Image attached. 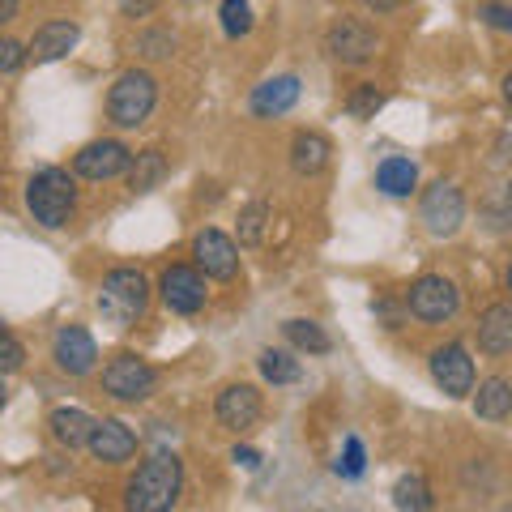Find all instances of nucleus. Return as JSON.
Instances as JSON below:
<instances>
[{"label":"nucleus","mask_w":512,"mask_h":512,"mask_svg":"<svg viewBox=\"0 0 512 512\" xmlns=\"http://www.w3.org/2000/svg\"><path fill=\"white\" fill-rule=\"evenodd\" d=\"M180 491H184V461L175 453H154L128 478L124 504L133 512H167L180 504Z\"/></svg>","instance_id":"obj_1"},{"label":"nucleus","mask_w":512,"mask_h":512,"mask_svg":"<svg viewBox=\"0 0 512 512\" xmlns=\"http://www.w3.org/2000/svg\"><path fill=\"white\" fill-rule=\"evenodd\" d=\"M26 210L47 231L69 227L73 210H77V184H73V175L64 171V167L35 171V175H30V184H26Z\"/></svg>","instance_id":"obj_2"},{"label":"nucleus","mask_w":512,"mask_h":512,"mask_svg":"<svg viewBox=\"0 0 512 512\" xmlns=\"http://www.w3.org/2000/svg\"><path fill=\"white\" fill-rule=\"evenodd\" d=\"M150 308V282L141 269H111L99 286V312L116 329H133Z\"/></svg>","instance_id":"obj_3"},{"label":"nucleus","mask_w":512,"mask_h":512,"mask_svg":"<svg viewBox=\"0 0 512 512\" xmlns=\"http://www.w3.org/2000/svg\"><path fill=\"white\" fill-rule=\"evenodd\" d=\"M158 107V82L146 69H124L107 90V116L116 128H141Z\"/></svg>","instance_id":"obj_4"},{"label":"nucleus","mask_w":512,"mask_h":512,"mask_svg":"<svg viewBox=\"0 0 512 512\" xmlns=\"http://www.w3.org/2000/svg\"><path fill=\"white\" fill-rule=\"evenodd\" d=\"M461 308V291L453 278L444 274H423L410 282L406 291V312L414 320H423V325H444V320H453Z\"/></svg>","instance_id":"obj_5"},{"label":"nucleus","mask_w":512,"mask_h":512,"mask_svg":"<svg viewBox=\"0 0 512 512\" xmlns=\"http://www.w3.org/2000/svg\"><path fill=\"white\" fill-rule=\"evenodd\" d=\"M154 389H158V372L137 355H116L103 367V393L116 397V402L137 406V402H146Z\"/></svg>","instance_id":"obj_6"},{"label":"nucleus","mask_w":512,"mask_h":512,"mask_svg":"<svg viewBox=\"0 0 512 512\" xmlns=\"http://www.w3.org/2000/svg\"><path fill=\"white\" fill-rule=\"evenodd\" d=\"M419 218L436 239H453L461 231V222H466V197H461V188L448 180L431 184L419 201Z\"/></svg>","instance_id":"obj_7"},{"label":"nucleus","mask_w":512,"mask_h":512,"mask_svg":"<svg viewBox=\"0 0 512 512\" xmlns=\"http://www.w3.org/2000/svg\"><path fill=\"white\" fill-rule=\"evenodd\" d=\"M158 295L175 316H197L205 303H210V291H205V274L197 265H167L163 278H158Z\"/></svg>","instance_id":"obj_8"},{"label":"nucleus","mask_w":512,"mask_h":512,"mask_svg":"<svg viewBox=\"0 0 512 512\" xmlns=\"http://www.w3.org/2000/svg\"><path fill=\"white\" fill-rule=\"evenodd\" d=\"M427 372H431V380H436L448 397H453V402L470 397V389H474V359H470V350L461 342H448V346L431 350Z\"/></svg>","instance_id":"obj_9"},{"label":"nucleus","mask_w":512,"mask_h":512,"mask_svg":"<svg viewBox=\"0 0 512 512\" xmlns=\"http://www.w3.org/2000/svg\"><path fill=\"white\" fill-rule=\"evenodd\" d=\"M376 47H380L376 30L367 22H359V18H338L325 35V52L338 64H367L376 56Z\"/></svg>","instance_id":"obj_10"},{"label":"nucleus","mask_w":512,"mask_h":512,"mask_svg":"<svg viewBox=\"0 0 512 512\" xmlns=\"http://www.w3.org/2000/svg\"><path fill=\"white\" fill-rule=\"evenodd\" d=\"M261 414H265V402H261V389H256V384H227L214 402L218 427L235 431V436L261 423Z\"/></svg>","instance_id":"obj_11"},{"label":"nucleus","mask_w":512,"mask_h":512,"mask_svg":"<svg viewBox=\"0 0 512 512\" xmlns=\"http://www.w3.org/2000/svg\"><path fill=\"white\" fill-rule=\"evenodd\" d=\"M128 158H133V150L124 146V141H90V146H82L73 154V175H82V180H116V175L128 171Z\"/></svg>","instance_id":"obj_12"},{"label":"nucleus","mask_w":512,"mask_h":512,"mask_svg":"<svg viewBox=\"0 0 512 512\" xmlns=\"http://www.w3.org/2000/svg\"><path fill=\"white\" fill-rule=\"evenodd\" d=\"M192 256H197V269H201L205 278L231 282L239 274V248H235V239L214 231V227H205L197 239H192Z\"/></svg>","instance_id":"obj_13"},{"label":"nucleus","mask_w":512,"mask_h":512,"mask_svg":"<svg viewBox=\"0 0 512 512\" xmlns=\"http://www.w3.org/2000/svg\"><path fill=\"white\" fill-rule=\"evenodd\" d=\"M52 359L64 376H90L94 363H99V346L82 325H64L52 342Z\"/></svg>","instance_id":"obj_14"},{"label":"nucleus","mask_w":512,"mask_h":512,"mask_svg":"<svg viewBox=\"0 0 512 512\" xmlns=\"http://www.w3.org/2000/svg\"><path fill=\"white\" fill-rule=\"evenodd\" d=\"M86 448L103 461V466H124V461L137 453V431L128 423H120V419H94Z\"/></svg>","instance_id":"obj_15"},{"label":"nucleus","mask_w":512,"mask_h":512,"mask_svg":"<svg viewBox=\"0 0 512 512\" xmlns=\"http://www.w3.org/2000/svg\"><path fill=\"white\" fill-rule=\"evenodd\" d=\"M299 94H303L299 77L295 73H278V77H265V82L252 90L248 107H252L256 120H274V116H286V111L299 103Z\"/></svg>","instance_id":"obj_16"},{"label":"nucleus","mask_w":512,"mask_h":512,"mask_svg":"<svg viewBox=\"0 0 512 512\" xmlns=\"http://www.w3.org/2000/svg\"><path fill=\"white\" fill-rule=\"evenodd\" d=\"M77 39H82V30H77V22H43L35 30V39H30L26 47V60L35 64H56L64 60L77 47Z\"/></svg>","instance_id":"obj_17"},{"label":"nucleus","mask_w":512,"mask_h":512,"mask_svg":"<svg viewBox=\"0 0 512 512\" xmlns=\"http://www.w3.org/2000/svg\"><path fill=\"white\" fill-rule=\"evenodd\" d=\"M478 350L491 359H500L512 350V308L508 303H491V308L478 316Z\"/></svg>","instance_id":"obj_18"},{"label":"nucleus","mask_w":512,"mask_h":512,"mask_svg":"<svg viewBox=\"0 0 512 512\" xmlns=\"http://www.w3.org/2000/svg\"><path fill=\"white\" fill-rule=\"evenodd\" d=\"M329 154H333L329 137L312 133V128H303V133H295V141H291V167L299 175H320L329 167Z\"/></svg>","instance_id":"obj_19"},{"label":"nucleus","mask_w":512,"mask_h":512,"mask_svg":"<svg viewBox=\"0 0 512 512\" xmlns=\"http://www.w3.org/2000/svg\"><path fill=\"white\" fill-rule=\"evenodd\" d=\"M47 427H52V440L73 453V448H86V436H90L94 419L86 410H77V406H56L52 414H47Z\"/></svg>","instance_id":"obj_20"},{"label":"nucleus","mask_w":512,"mask_h":512,"mask_svg":"<svg viewBox=\"0 0 512 512\" xmlns=\"http://www.w3.org/2000/svg\"><path fill=\"white\" fill-rule=\"evenodd\" d=\"M474 414H478V419H487V423H508V414H512V384L504 376L483 380V384H478V393H474Z\"/></svg>","instance_id":"obj_21"},{"label":"nucleus","mask_w":512,"mask_h":512,"mask_svg":"<svg viewBox=\"0 0 512 512\" xmlns=\"http://www.w3.org/2000/svg\"><path fill=\"white\" fill-rule=\"evenodd\" d=\"M376 188L384 192V197H410L414 188H419V167L410 163V158H384V163L376 167Z\"/></svg>","instance_id":"obj_22"},{"label":"nucleus","mask_w":512,"mask_h":512,"mask_svg":"<svg viewBox=\"0 0 512 512\" xmlns=\"http://www.w3.org/2000/svg\"><path fill=\"white\" fill-rule=\"evenodd\" d=\"M167 175V154L163 150H141L128 158V188L133 192H154Z\"/></svg>","instance_id":"obj_23"},{"label":"nucleus","mask_w":512,"mask_h":512,"mask_svg":"<svg viewBox=\"0 0 512 512\" xmlns=\"http://www.w3.org/2000/svg\"><path fill=\"white\" fill-rule=\"evenodd\" d=\"M256 363H261L265 384H274V389L303 380V367H299V359L291 355V350H261V359H256Z\"/></svg>","instance_id":"obj_24"},{"label":"nucleus","mask_w":512,"mask_h":512,"mask_svg":"<svg viewBox=\"0 0 512 512\" xmlns=\"http://www.w3.org/2000/svg\"><path fill=\"white\" fill-rule=\"evenodd\" d=\"M282 338L291 342L295 350H303V355H329V333L316 325V320H286L282 325Z\"/></svg>","instance_id":"obj_25"},{"label":"nucleus","mask_w":512,"mask_h":512,"mask_svg":"<svg viewBox=\"0 0 512 512\" xmlns=\"http://www.w3.org/2000/svg\"><path fill=\"white\" fill-rule=\"evenodd\" d=\"M393 508H410V512H427L431 508V487H427V478L414 470V474H402L397 478V487H393Z\"/></svg>","instance_id":"obj_26"},{"label":"nucleus","mask_w":512,"mask_h":512,"mask_svg":"<svg viewBox=\"0 0 512 512\" xmlns=\"http://www.w3.org/2000/svg\"><path fill=\"white\" fill-rule=\"evenodd\" d=\"M218 22H222V35H227V39H248L252 26H256L248 0H222V5H218Z\"/></svg>","instance_id":"obj_27"},{"label":"nucleus","mask_w":512,"mask_h":512,"mask_svg":"<svg viewBox=\"0 0 512 512\" xmlns=\"http://www.w3.org/2000/svg\"><path fill=\"white\" fill-rule=\"evenodd\" d=\"M380 107H384V90H380L376 82H363V86L350 90V99H346V116H350V120H372Z\"/></svg>","instance_id":"obj_28"},{"label":"nucleus","mask_w":512,"mask_h":512,"mask_svg":"<svg viewBox=\"0 0 512 512\" xmlns=\"http://www.w3.org/2000/svg\"><path fill=\"white\" fill-rule=\"evenodd\" d=\"M265 227H269V205H248L244 214H239V244L244 248H256L265 239Z\"/></svg>","instance_id":"obj_29"},{"label":"nucleus","mask_w":512,"mask_h":512,"mask_svg":"<svg viewBox=\"0 0 512 512\" xmlns=\"http://www.w3.org/2000/svg\"><path fill=\"white\" fill-rule=\"evenodd\" d=\"M137 52L146 60H171L175 56V35H171V30H141V35H137Z\"/></svg>","instance_id":"obj_30"},{"label":"nucleus","mask_w":512,"mask_h":512,"mask_svg":"<svg viewBox=\"0 0 512 512\" xmlns=\"http://www.w3.org/2000/svg\"><path fill=\"white\" fill-rule=\"evenodd\" d=\"M22 367H26V346L13 338V333L5 329V320H0V376L22 372Z\"/></svg>","instance_id":"obj_31"},{"label":"nucleus","mask_w":512,"mask_h":512,"mask_svg":"<svg viewBox=\"0 0 512 512\" xmlns=\"http://www.w3.org/2000/svg\"><path fill=\"white\" fill-rule=\"evenodd\" d=\"M338 474L342 478H363L367 474V453L359 436H346V453L338 457Z\"/></svg>","instance_id":"obj_32"},{"label":"nucleus","mask_w":512,"mask_h":512,"mask_svg":"<svg viewBox=\"0 0 512 512\" xmlns=\"http://www.w3.org/2000/svg\"><path fill=\"white\" fill-rule=\"evenodd\" d=\"M474 13H478V18H483L491 30H504V35L512 30V9L504 5V0H483V5H478Z\"/></svg>","instance_id":"obj_33"},{"label":"nucleus","mask_w":512,"mask_h":512,"mask_svg":"<svg viewBox=\"0 0 512 512\" xmlns=\"http://www.w3.org/2000/svg\"><path fill=\"white\" fill-rule=\"evenodd\" d=\"M22 64H26V43L0 35V77H5V73H18Z\"/></svg>","instance_id":"obj_34"},{"label":"nucleus","mask_w":512,"mask_h":512,"mask_svg":"<svg viewBox=\"0 0 512 512\" xmlns=\"http://www.w3.org/2000/svg\"><path fill=\"white\" fill-rule=\"evenodd\" d=\"M124 18H150V13L158 9V0H116Z\"/></svg>","instance_id":"obj_35"},{"label":"nucleus","mask_w":512,"mask_h":512,"mask_svg":"<svg viewBox=\"0 0 512 512\" xmlns=\"http://www.w3.org/2000/svg\"><path fill=\"white\" fill-rule=\"evenodd\" d=\"M231 461H235V466H244V470H256V466H261V453H256V448H248V444H235Z\"/></svg>","instance_id":"obj_36"},{"label":"nucleus","mask_w":512,"mask_h":512,"mask_svg":"<svg viewBox=\"0 0 512 512\" xmlns=\"http://www.w3.org/2000/svg\"><path fill=\"white\" fill-rule=\"evenodd\" d=\"M372 312H380L384 320H389V329H397V325H402V312H397V308H389V303H384V299H380V303H372Z\"/></svg>","instance_id":"obj_37"},{"label":"nucleus","mask_w":512,"mask_h":512,"mask_svg":"<svg viewBox=\"0 0 512 512\" xmlns=\"http://www.w3.org/2000/svg\"><path fill=\"white\" fill-rule=\"evenodd\" d=\"M18 9H22V0H0V26H9L18 18Z\"/></svg>","instance_id":"obj_38"},{"label":"nucleus","mask_w":512,"mask_h":512,"mask_svg":"<svg viewBox=\"0 0 512 512\" xmlns=\"http://www.w3.org/2000/svg\"><path fill=\"white\" fill-rule=\"evenodd\" d=\"M5 402H9V389H5V380H0V410H5Z\"/></svg>","instance_id":"obj_39"}]
</instances>
